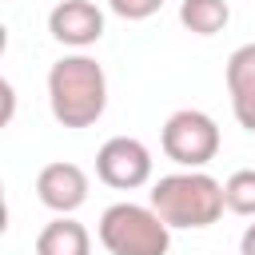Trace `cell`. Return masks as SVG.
<instances>
[{"mask_svg": "<svg viewBox=\"0 0 255 255\" xmlns=\"http://www.w3.org/2000/svg\"><path fill=\"white\" fill-rule=\"evenodd\" d=\"M48 108L64 128H92L108 108V76L92 56H60L48 68Z\"/></svg>", "mask_w": 255, "mask_h": 255, "instance_id": "6da1fadb", "label": "cell"}, {"mask_svg": "<svg viewBox=\"0 0 255 255\" xmlns=\"http://www.w3.org/2000/svg\"><path fill=\"white\" fill-rule=\"evenodd\" d=\"M147 203L167 227H211L223 215V183L207 171H171L155 179Z\"/></svg>", "mask_w": 255, "mask_h": 255, "instance_id": "7a4b0ae2", "label": "cell"}, {"mask_svg": "<svg viewBox=\"0 0 255 255\" xmlns=\"http://www.w3.org/2000/svg\"><path fill=\"white\" fill-rule=\"evenodd\" d=\"M96 231L108 255H167L171 247V227L151 203H112Z\"/></svg>", "mask_w": 255, "mask_h": 255, "instance_id": "3957f363", "label": "cell"}, {"mask_svg": "<svg viewBox=\"0 0 255 255\" xmlns=\"http://www.w3.org/2000/svg\"><path fill=\"white\" fill-rule=\"evenodd\" d=\"M159 143H163V155L171 163H179L183 171H203L215 155H219V124L199 112V108H179L163 120V131H159Z\"/></svg>", "mask_w": 255, "mask_h": 255, "instance_id": "277c9868", "label": "cell"}, {"mask_svg": "<svg viewBox=\"0 0 255 255\" xmlns=\"http://www.w3.org/2000/svg\"><path fill=\"white\" fill-rule=\"evenodd\" d=\"M151 167H155V159H151L147 143L135 139V135H112V139L96 151V175H100L108 187H116V191H135V187H143V183L151 179Z\"/></svg>", "mask_w": 255, "mask_h": 255, "instance_id": "5b68a950", "label": "cell"}, {"mask_svg": "<svg viewBox=\"0 0 255 255\" xmlns=\"http://www.w3.org/2000/svg\"><path fill=\"white\" fill-rule=\"evenodd\" d=\"M88 171L80 163H68V159H56V163H44L40 175H36V199L56 211V215H72L88 203Z\"/></svg>", "mask_w": 255, "mask_h": 255, "instance_id": "8992f818", "label": "cell"}, {"mask_svg": "<svg viewBox=\"0 0 255 255\" xmlns=\"http://www.w3.org/2000/svg\"><path fill=\"white\" fill-rule=\"evenodd\" d=\"M48 32L68 48H88L104 36V12L92 0H60L48 12Z\"/></svg>", "mask_w": 255, "mask_h": 255, "instance_id": "52a82bcc", "label": "cell"}, {"mask_svg": "<svg viewBox=\"0 0 255 255\" xmlns=\"http://www.w3.org/2000/svg\"><path fill=\"white\" fill-rule=\"evenodd\" d=\"M223 76H227V96L239 128L255 131V44H239L227 56Z\"/></svg>", "mask_w": 255, "mask_h": 255, "instance_id": "ba28073f", "label": "cell"}, {"mask_svg": "<svg viewBox=\"0 0 255 255\" xmlns=\"http://www.w3.org/2000/svg\"><path fill=\"white\" fill-rule=\"evenodd\" d=\"M88 251H92V235L72 215H56L36 235V255H88Z\"/></svg>", "mask_w": 255, "mask_h": 255, "instance_id": "9c48e42d", "label": "cell"}, {"mask_svg": "<svg viewBox=\"0 0 255 255\" xmlns=\"http://www.w3.org/2000/svg\"><path fill=\"white\" fill-rule=\"evenodd\" d=\"M227 20H231L227 0H183L179 4V24L195 36H215L227 28Z\"/></svg>", "mask_w": 255, "mask_h": 255, "instance_id": "30bf717a", "label": "cell"}, {"mask_svg": "<svg viewBox=\"0 0 255 255\" xmlns=\"http://www.w3.org/2000/svg\"><path fill=\"white\" fill-rule=\"evenodd\" d=\"M223 203L235 215H255V167L231 171L223 183Z\"/></svg>", "mask_w": 255, "mask_h": 255, "instance_id": "8fae6325", "label": "cell"}, {"mask_svg": "<svg viewBox=\"0 0 255 255\" xmlns=\"http://www.w3.org/2000/svg\"><path fill=\"white\" fill-rule=\"evenodd\" d=\"M108 8L120 16V20H147L163 8V0H108Z\"/></svg>", "mask_w": 255, "mask_h": 255, "instance_id": "7c38bea8", "label": "cell"}, {"mask_svg": "<svg viewBox=\"0 0 255 255\" xmlns=\"http://www.w3.org/2000/svg\"><path fill=\"white\" fill-rule=\"evenodd\" d=\"M12 112H16V88L4 80V124H12Z\"/></svg>", "mask_w": 255, "mask_h": 255, "instance_id": "4fadbf2b", "label": "cell"}, {"mask_svg": "<svg viewBox=\"0 0 255 255\" xmlns=\"http://www.w3.org/2000/svg\"><path fill=\"white\" fill-rule=\"evenodd\" d=\"M239 255H255V223L243 231V239H239Z\"/></svg>", "mask_w": 255, "mask_h": 255, "instance_id": "5bb4252c", "label": "cell"}]
</instances>
